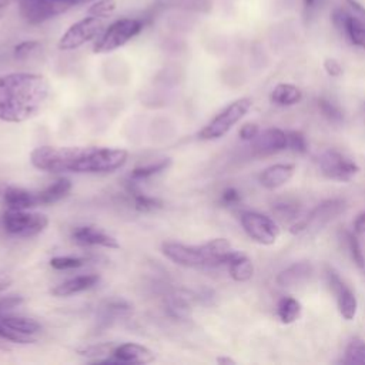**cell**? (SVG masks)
Instances as JSON below:
<instances>
[{"label":"cell","mask_w":365,"mask_h":365,"mask_svg":"<svg viewBox=\"0 0 365 365\" xmlns=\"http://www.w3.org/2000/svg\"><path fill=\"white\" fill-rule=\"evenodd\" d=\"M115 7L117 4L114 0H96V3H93V6L88 9V14L104 19L108 17L115 10Z\"/></svg>","instance_id":"34"},{"label":"cell","mask_w":365,"mask_h":365,"mask_svg":"<svg viewBox=\"0 0 365 365\" xmlns=\"http://www.w3.org/2000/svg\"><path fill=\"white\" fill-rule=\"evenodd\" d=\"M100 281V277L97 274H84V275H77L74 278H70L58 285H56L51 289V294L54 297H70L83 291H87L93 287H96Z\"/></svg>","instance_id":"19"},{"label":"cell","mask_w":365,"mask_h":365,"mask_svg":"<svg viewBox=\"0 0 365 365\" xmlns=\"http://www.w3.org/2000/svg\"><path fill=\"white\" fill-rule=\"evenodd\" d=\"M269 98L277 106L289 107V106H294V104H297L302 100V91L294 84L279 83L272 88L271 94H269Z\"/></svg>","instance_id":"23"},{"label":"cell","mask_w":365,"mask_h":365,"mask_svg":"<svg viewBox=\"0 0 365 365\" xmlns=\"http://www.w3.org/2000/svg\"><path fill=\"white\" fill-rule=\"evenodd\" d=\"M325 277L327 282L331 288V291L335 294L336 298V305L341 317L346 321H351L355 318L356 311H358V299L352 289L344 282V279L339 277V274L331 268L327 267L325 269Z\"/></svg>","instance_id":"13"},{"label":"cell","mask_w":365,"mask_h":365,"mask_svg":"<svg viewBox=\"0 0 365 365\" xmlns=\"http://www.w3.org/2000/svg\"><path fill=\"white\" fill-rule=\"evenodd\" d=\"M317 106H318V110L322 114V117H325L329 123L338 124V123H341L344 120V114H342L341 108L335 103H332L331 100H328V98H318Z\"/></svg>","instance_id":"29"},{"label":"cell","mask_w":365,"mask_h":365,"mask_svg":"<svg viewBox=\"0 0 365 365\" xmlns=\"http://www.w3.org/2000/svg\"><path fill=\"white\" fill-rule=\"evenodd\" d=\"M287 141H288L287 148H289L291 151H294L297 154H305L308 151L307 138L301 131H288Z\"/></svg>","instance_id":"32"},{"label":"cell","mask_w":365,"mask_h":365,"mask_svg":"<svg viewBox=\"0 0 365 365\" xmlns=\"http://www.w3.org/2000/svg\"><path fill=\"white\" fill-rule=\"evenodd\" d=\"M217 362L218 364H230V365H234L235 361L232 358H228V356H218L217 358Z\"/></svg>","instance_id":"45"},{"label":"cell","mask_w":365,"mask_h":365,"mask_svg":"<svg viewBox=\"0 0 365 365\" xmlns=\"http://www.w3.org/2000/svg\"><path fill=\"white\" fill-rule=\"evenodd\" d=\"M240 200H241V195H240L238 190L234 188V187L225 188V190L222 191V194H221V201H222L224 204H227V205L238 204Z\"/></svg>","instance_id":"40"},{"label":"cell","mask_w":365,"mask_h":365,"mask_svg":"<svg viewBox=\"0 0 365 365\" xmlns=\"http://www.w3.org/2000/svg\"><path fill=\"white\" fill-rule=\"evenodd\" d=\"M4 202L9 210H30L40 205L37 192L20 187H7L4 191Z\"/></svg>","instance_id":"21"},{"label":"cell","mask_w":365,"mask_h":365,"mask_svg":"<svg viewBox=\"0 0 365 365\" xmlns=\"http://www.w3.org/2000/svg\"><path fill=\"white\" fill-rule=\"evenodd\" d=\"M48 80L37 73L0 76V121L23 123L36 117L48 100Z\"/></svg>","instance_id":"2"},{"label":"cell","mask_w":365,"mask_h":365,"mask_svg":"<svg viewBox=\"0 0 365 365\" xmlns=\"http://www.w3.org/2000/svg\"><path fill=\"white\" fill-rule=\"evenodd\" d=\"M143 26L144 24L140 19L125 17V19H118L113 21L97 37L93 51L101 54V53H110L123 47L125 43H128L131 38L140 34V31L143 30Z\"/></svg>","instance_id":"4"},{"label":"cell","mask_w":365,"mask_h":365,"mask_svg":"<svg viewBox=\"0 0 365 365\" xmlns=\"http://www.w3.org/2000/svg\"><path fill=\"white\" fill-rule=\"evenodd\" d=\"M272 212L277 215V218L282 221H297L298 215V207L292 202H278L274 205Z\"/></svg>","instance_id":"31"},{"label":"cell","mask_w":365,"mask_h":365,"mask_svg":"<svg viewBox=\"0 0 365 365\" xmlns=\"http://www.w3.org/2000/svg\"><path fill=\"white\" fill-rule=\"evenodd\" d=\"M254 151L259 155H269L284 151L288 147L287 133L281 128H265L257 134L252 140Z\"/></svg>","instance_id":"16"},{"label":"cell","mask_w":365,"mask_h":365,"mask_svg":"<svg viewBox=\"0 0 365 365\" xmlns=\"http://www.w3.org/2000/svg\"><path fill=\"white\" fill-rule=\"evenodd\" d=\"M301 302L294 297H282L277 305V317L282 324H292L301 315Z\"/></svg>","instance_id":"25"},{"label":"cell","mask_w":365,"mask_h":365,"mask_svg":"<svg viewBox=\"0 0 365 365\" xmlns=\"http://www.w3.org/2000/svg\"><path fill=\"white\" fill-rule=\"evenodd\" d=\"M318 167L325 178L338 182H348L359 173L358 164L335 148H328L318 157Z\"/></svg>","instance_id":"9"},{"label":"cell","mask_w":365,"mask_h":365,"mask_svg":"<svg viewBox=\"0 0 365 365\" xmlns=\"http://www.w3.org/2000/svg\"><path fill=\"white\" fill-rule=\"evenodd\" d=\"M128 153L124 148L87 145L56 147L40 145L30 153L33 167L46 173L103 174L125 165Z\"/></svg>","instance_id":"1"},{"label":"cell","mask_w":365,"mask_h":365,"mask_svg":"<svg viewBox=\"0 0 365 365\" xmlns=\"http://www.w3.org/2000/svg\"><path fill=\"white\" fill-rule=\"evenodd\" d=\"M11 282H13V279H11V277L9 274L0 272V292L4 291L6 288H9L11 285Z\"/></svg>","instance_id":"43"},{"label":"cell","mask_w":365,"mask_h":365,"mask_svg":"<svg viewBox=\"0 0 365 365\" xmlns=\"http://www.w3.org/2000/svg\"><path fill=\"white\" fill-rule=\"evenodd\" d=\"M14 0H0V20L3 19V16L6 14V11L9 10V7L11 6Z\"/></svg>","instance_id":"44"},{"label":"cell","mask_w":365,"mask_h":365,"mask_svg":"<svg viewBox=\"0 0 365 365\" xmlns=\"http://www.w3.org/2000/svg\"><path fill=\"white\" fill-rule=\"evenodd\" d=\"M346 208L345 201L341 198H331L319 202L305 218L294 221L289 227L291 234L317 232L335 220Z\"/></svg>","instance_id":"6"},{"label":"cell","mask_w":365,"mask_h":365,"mask_svg":"<svg viewBox=\"0 0 365 365\" xmlns=\"http://www.w3.org/2000/svg\"><path fill=\"white\" fill-rule=\"evenodd\" d=\"M240 222L245 234L261 245H272L279 235L277 222L261 212L244 211L240 217Z\"/></svg>","instance_id":"11"},{"label":"cell","mask_w":365,"mask_h":365,"mask_svg":"<svg viewBox=\"0 0 365 365\" xmlns=\"http://www.w3.org/2000/svg\"><path fill=\"white\" fill-rule=\"evenodd\" d=\"M38 46H40V43L34 41V40L23 41L14 47V56L17 58H24V57L30 56L36 48H38Z\"/></svg>","instance_id":"36"},{"label":"cell","mask_w":365,"mask_h":365,"mask_svg":"<svg viewBox=\"0 0 365 365\" xmlns=\"http://www.w3.org/2000/svg\"><path fill=\"white\" fill-rule=\"evenodd\" d=\"M258 133H259V128L255 123H245L238 130V135L244 141H252Z\"/></svg>","instance_id":"38"},{"label":"cell","mask_w":365,"mask_h":365,"mask_svg":"<svg viewBox=\"0 0 365 365\" xmlns=\"http://www.w3.org/2000/svg\"><path fill=\"white\" fill-rule=\"evenodd\" d=\"M335 27L349 40L355 47L365 50V21L352 14L346 7L335 9L332 13Z\"/></svg>","instance_id":"14"},{"label":"cell","mask_w":365,"mask_h":365,"mask_svg":"<svg viewBox=\"0 0 365 365\" xmlns=\"http://www.w3.org/2000/svg\"><path fill=\"white\" fill-rule=\"evenodd\" d=\"M295 165L289 163H278L272 164L261 171L258 175L259 184L267 190H277L285 185L294 175Z\"/></svg>","instance_id":"18"},{"label":"cell","mask_w":365,"mask_h":365,"mask_svg":"<svg viewBox=\"0 0 365 365\" xmlns=\"http://www.w3.org/2000/svg\"><path fill=\"white\" fill-rule=\"evenodd\" d=\"M83 264H84V259L78 258V257H54L50 259V265L54 269H60V271L78 268Z\"/></svg>","instance_id":"35"},{"label":"cell","mask_w":365,"mask_h":365,"mask_svg":"<svg viewBox=\"0 0 365 365\" xmlns=\"http://www.w3.org/2000/svg\"><path fill=\"white\" fill-rule=\"evenodd\" d=\"M24 302L23 297L20 295H6L0 297V312H9Z\"/></svg>","instance_id":"37"},{"label":"cell","mask_w":365,"mask_h":365,"mask_svg":"<svg viewBox=\"0 0 365 365\" xmlns=\"http://www.w3.org/2000/svg\"><path fill=\"white\" fill-rule=\"evenodd\" d=\"M252 100L248 97H241L230 103L224 110H221L207 125L201 128L198 137L201 140H217L225 135L251 108Z\"/></svg>","instance_id":"5"},{"label":"cell","mask_w":365,"mask_h":365,"mask_svg":"<svg viewBox=\"0 0 365 365\" xmlns=\"http://www.w3.org/2000/svg\"><path fill=\"white\" fill-rule=\"evenodd\" d=\"M71 240L84 247H104V248H118L120 244L115 237L110 235L101 228L93 225L76 227L71 232Z\"/></svg>","instance_id":"15"},{"label":"cell","mask_w":365,"mask_h":365,"mask_svg":"<svg viewBox=\"0 0 365 365\" xmlns=\"http://www.w3.org/2000/svg\"><path fill=\"white\" fill-rule=\"evenodd\" d=\"M312 274V265L307 261L294 262L277 275V284L279 287H295L305 282Z\"/></svg>","instance_id":"20"},{"label":"cell","mask_w":365,"mask_h":365,"mask_svg":"<svg viewBox=\"0 0 365 365\" xmlns=\"http://www.w3.org/2000/svg\"><path fill=\"white\" fill-rule=\"evenodd\" d=\"M342 1L345 3V7H346L352 14H355L356 17H359L361 20L365 21V7H364L361 3H358L356 0H342Z\"/></svg>","instance_id":"41"},{"label":"cell","mask_w":365,"mask_h":365,"mask_svg":"<svg viewBox=\"0 0 365 365\" xmlns=\"http://www.w3.org/2000/svg\"><path fill=\"white\" fill-rule=\"evenodd\" d=\"M228 272L231 278L237 282H245L252 278L254 275V265L252 261L242 252L234 251L231 255L228 264H227Z\"/></svg>","instance_id":"22"},{"label":"cell","mask_w":365,"mask_h":365,"mask_svg":"<svg viewBox=\"0 0 365 365\" xmlns=\"http://www.w3.org/2000/svg\"><path fill=\"white\" fill-rule=\"evenodd\" d=\"M346 245H348V251L351 254L352 261L359 267V268H365V257L364 252L361 250L359 241L354 234H346Z\"/></svg>","instance_id":"33"},{"label":"cell","mask_w":365,"mask_h":365,"mask_svg":"<svg viewBox=\"0 0 365 365\" xmlns=\"http://www.w3.org/2000/svg\"><path fill=\"white\" fill-rule=\"evenodd\" d=\"M111 356L118 364H150L154 361L153 351L137 342H125L114 346Z\"/></svg>","instance_id":"17"},{"label":"cell","mask_w":365,"mask_h":365,"mask_svg":"<svg viewBox=\"0 0 365 365\" xmlns=\"http://www.w3.org/2000/svg\"><path fill=\"white\" fill-rule=\"evenodd\" d=\"M352 227H354L355 234H365V211H362L356 215Z\"/></svg>","instance_id":"42"},{"label":"cell","mask_w":365,"mask_h":365,"mask_svg":"<svg viewBox=\"0 0 365 365\" xmlns=\"http://www.w3.org/2000/svg\"><path fill=\"white\" fill-rule=\"evenodd\" d=\"M161 251L170 261L182 267L215 268L227 265L235 250H232L228 240L214 238L201 245L164 242Z\"/></svg>","instance_id":"3"},{"label":"cell","mask_w":365,"mask_h":365,"mask_svg":"<svg viewBox=\"0 0 365 365\" xmlns=\"http://www.w3.org/2000/svg\"><path fill=\"white\" fill-rule=\"evenodd\" d=\"M104 30L101 17L87 16L71 24L58 40V48L68 51L81 47L83 44L97 38Z\"/></svg>","instance_id":"10"},{"label":"cell","mask_w":365,"mask_h":365,"mask_svg":"<svg viewBox=\"0 0 365 365\" xmlns=\"http://www.w3.org/2000/svg\"><path fill=\"white\" fill-rule=\"evenodd\" d=\"M70 190H71V181L68 178H58L44 190L37 192L38 204L40 205L54 204L61 198H64L70 192Z\"/></svg>","instance_id":"24"},{"label":"cell","mask_w":365,"mask_h":365,"mask_svg":"<svg viewBox=\"0 0 365 365\" xmlns=\"http://www.w3.org/2000/svg\"><path fill=\"white\" fill-rule=\"evenodd\" d=\"M48 217L29 210H7L3 214L4 230L16 237H34L46 230Z\"/></svg>","instance_id":"7"},{"label":"cell","mask_w":365,"mask_h":365,"mask_svg":"<svg viewBox=\"0 0 365 365\" xmlns=\"http://www.w3.org/2000/svg\"><path fill=\"white\" fill-rule=\"evenodd\" d=\"M171 164V160L170 158H163L157 163H151V164H147V165H141V167H137L131 171L130 174V180L133 182H137V181H144V180H148L163 171H165Z\"/></svg>","instance_id":"26"},{"label":"cell","mask_w":365,"mask_h":365,"mask_svg":"<svg viewBox=\"0 0 365 365\" xmlns=\"http://www.w3.org/2000/svg\"><path fill=\"white\" fill-rule=\"evenodd\" d=\"M344 364L365 365V341L361 338H352L344 354Z\"/></svg>","instance_id":"28"},{"label":"cell","mask_w":365,"mask_h":365,"mask_svg":"<svg viewBox=\"0 0 365 365\" xmlns=\"http://www.w3.org/2000/svg\"><path fill=\"white\" fill-rule=\"evenodd\" d=\"M324 70L328 76L331 77H338L342 74V66L338 60L332 58V57H328L324 60Z\"/></svg>","instance_id":"39"},{"label":"cell","mask_w":365,"mask_h":365,"mask_svg":"<svg viewBox=\"0 0 365 365\" xmlns=\"http://www.w3.org/2000/svg\"><path fill=\"white\" fill-rule=\"evenodd\" d=\"M41 331V325L27 317L0 312V338L14 344H31Z\"/></svg>","instance_id":"8"},{"label":"cell","mask_w":365,"mask_h":365,"mask_svg":"<svg viewBox=\"0 0 365 365\" xmlns=\"http://www.w3.org/2000/svg\"><path fill=\"white\" fill-rule=\"evenodd\" d=\"M315 1H317V0H304V3H305L307 7H312V6L315 4Z\"/></svg>","instance_id":"46"},{"label":"cell","mask_w":365,"mask_h":365,"mask_svg":"<svg viewBox=\"0 0 365 365\" xmlns=\"http://www.w3.org/2000/svg\"><path fill=\"white\" fill-rule=\"evenodd\" d=\"M113 349H114V345H113V344L103 342V344H91V345L78 348L77 352H78V355H81V356L96 358V361H97V359H101V356L111 355V354H113Z\"/></svg>","instance_id":"30"},{"label":"cell","mask_w":365,"mask_h":365,"mask_svg":"<svg viewBox=\"0 0 365 365\" xmlns=\"http://www.w3.org/2000/svg\"><path fill=\"white\" fill-rule=\"evenodd\" d=\"M128 192L131 194V197L134 200V207L138 211H153V210H157V208L163 207L161 200H158L155 197H150V195L141 192L140 188L135 187L134 184L128 185Z\"/></svg>","instance_id":"27"},{"label":"cell","mask_w":365,"mask_h":365,"mask_svg":"<svg viewBox=\"0 0 365 365\" xmlns=\"http://www.w3.org/2000/svg\"><path fill=\"white\" fill-rule=\"evenodd\" d=\"M19 9L29 24H41L68 10L58 0H19Z\"/></svg>","instance_id":"12"}]
</instances>
